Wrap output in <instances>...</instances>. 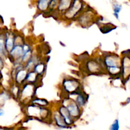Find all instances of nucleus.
I'll return each mask as SVG.
<instances>
[{"mask_svg":"<svg viewBox=\"0 0 130 130\" xmlns=\"http://www.w3.org/2000/svg\"><path fill=\"white\" fill-rule=\"evenodd\" d=\"M62 88L65 93L69 95L82 91V85L79 80L72 77H66L62 83Z\"/></svg>","mask_w":130,"mask_h":130,"instance_id":"2","label":"nucleus"},{"mask_svg":"<svg viewBox=\"0 0 130 130\" xmlns=\"http://www.w3.org/2000/svg\"><path fill=\"white\" fill-rule=\"evenodd\" d=\"M5 66V63H4V60L2 58L0 57V71L3 69V68Z\"/></svg>","mask_w":130,"mask_h":130,"instance_id":"25","label":"nucleus"},{"mask_svg":"<svg viewBox=\"0 0 130 130\" xmlns=\"http://www.w3.org/2000/svg\"><path fill=\"white\" fill-rule=\"evenodd\" d=\"M62 105L66 107L71 116L74 121L79 119L81 115L82 110L76 103L69 98H66L62 102Z\"/></svg>","mask_w":130,"mask_h":130,"instance_id":"4","label":"nucleus"},{"mask_svg":"<svg viewBox=\"0 0 130 130\" xmlns=\"http://www.w3.org/2000/svg\"><path fill=\"white\" fill-rule=\"evenodd\" d=\"M31 104L42 107H47L50 105V103L46 100L43 99H38V98L33 99L31 101Z\"/></svg>","mask_w":130,"mask_h":130,"instance_id":"21","label":"nucleus"},{"mask_svg":"<svg viewBox=\"0 0 130 130\" xmlns=\"http://www.w3.org/2000/svg\"><path fill=\"white\" fill-rule=\"evenodd\" d=\"M52 118H53V121L55 123L56 126L57 127H58L60 128H62V129L68 128V126L66 125L63 118L61 117V116L60 115L58 111H56L53 113V116H52Z\"/></svg>","mask_w":130,"mask_h":130,"instance_id":"15","label":"nucleus"},{"mask_svg":"<svg viewBox=\"0 0 130 130\" xmlns=\"http://www.w3.org/2000/svg\"><path fill=\"white\" fill-rule=\"evenodd\" d=\"M39 62V59L38 57V56L34 55H33L32 56L31 58H30L26 63L24 64V69H25V70H27L28 72H29V71H32L33 70V69H34V67L35 66V65L36 64V63H38Z\"/></svg>","mask_w":130,"mask_h":130,"instance_id":"16","label":"nucleus"},{"mask_svg":"<svg viewBox=\"0 0 130 130\" xmlns=\"http://www.w3.org/2000/svg\"><path fill=\"white\" fill-rule=\"evenodd\" d=\"M8 55L5 43V34H0V57L3 59Z\"/></svg>","mask_w":130,"mask_h":130,"instance_id":"19","label":"nucleus"},{"mask_svg":"<svg viewBox=\"0 0 130 130\" xmlns=\"http://www.w3.org/2000/svg\"><path fill=\"white\" fill-rule=\"evenodd\" d=\"M116 27L110 23H107L105 24H101L100 27V30L103 34H107L110 32L112 31L114 29H116Z\"/></svg>","mask_w":130,"mask_h":130,"instance_id":"20","label":"nucleus"},{"mask_svg":"<svg viewBox=\"0 0 130 130\" xmlns=\"http://www.w3.org/2000/svg\"><path fill=\"white\" fill-rule=\"evenodd\" d=\"M88 6H86L83 12L76 19L79 25L84 27L90 26L95 20V17H96L95 11H93V10H90V8L88 9Z\"/></svg>","mask_w":130,"mask_h":130,"instance_id":"3","label":"nucleus"},{"mask_svg":"<svg viewBox=\"0 0 130 130\" xmlns=\"http://www.w3.org/2000/svg\"><path fill=\"white\" fill-rule=\"evenodd\" d=\"M102 62L105 71H106V69L109 68L121 67V58L114 53H107L103 57Z\"/></svg>","mask_w":130,"mask_h":130,"instance_id":"5","label":"nucleus"},{"mask_svg":"<svg viewBox=\"0 0 130 130\" xmlns=\"http://www.w3.org/2000/svg\"><path fill=\"white\" fill-rule=\"evenodd\" d=\"M5 43L6 50L8 53L15 46V34L9 32L5 33Z\"/></svg>","mask_w":130,"mask_h":130,"instance_id":"12","label":"nucleus"},{"mask_svg":"<svg viewBox=\"0 0 130 130\" xmlns=\"http://www.w3.org/2000/svg\"><path fill=\"white\" fill-rule=\"evenodd\" d=\"M84 1H72L71 6L67 11L63 14V17L67 20H76L78 17L86 9L87 5H85Z\"/></svg>","mask_w":130,"mask_h":130,"instance_id":"1","label":"nucleus"},{"mask_svg":"<svg viewBox=\"0 0 130 130\" xmlns=\"http://www.w3.org/2000/svg\"><path fill=\"white\" fill-rule=\"evenodd\" d=\"M57 111L59 113L60 115L61 116V117L63 118L65 123H66V124L67 126H72V124L74 123L75 121L74 120L73 118L71 116V115L69 114V113L68 110L66 109V107H64L62 105H60V106H59V107H58Z\"/></svg>","mask_w":130,"mask_h":130,"instance_id":"9","label":"nucleus"},{"mask_svg":"<svg viewBox=\"0 0 130 130\" xmlns=\"http://www.w3.org/2000/svg\"><path fill=\"white\" fill-rule=\"evenodd\" d=\"M36 85L32 84L25 83L21 88L19 99L21 101H32L34 99L36 92Z\"/></svg>","mask_w":130,"mask_h":130,"instance_id":"6","label":"nucleus"},{"mask_svg":"<svg viewBox=\"0 0 130 130\" xmlns=\"http://www.w3.org/2000/svg\"><path fill=\"white\" fill-rule=\"evenodd\" d=\"M11 93L12 95L15 96V98H18L19 99V96H20V92H21V88L20 86H19L17 85H15V86H13V88L11 89Z\"/></svg>","mask_w":130,"mask_h":130,"instance_id":"23","label":"nucleus"},{"mask_svg":"<svg viewBox=\"0 0 130 130\" xmlns=\"http://www.w3.org/2000/svg\"><path fill=\"white\" fill-rule=\"evenodd\" d=\"M39 76H38L33 71H29L27 74L26 79H25V83L32 84V85H35L38 83L39 80Z\"/></svg>","mask_w":130,"mask_h":130,"instance_id":"18","label":"nucleus"},{"mask_svg":"<svg viewBox=\"0 0 130 130\" xmlns=\"http://www.w3.org/2000/svg\"><path fill=\"white\" fill-rule=\"evenodd\" d=\"M72 2V1H71V0H60V1H58V6H57L56 11L59 14V15H63L71 6Z\"/></svg>","mask_w":130,"mask_h":130,"instance_id":"13","label":"nucleus"},{"mask_svg":"<svg viewBox=\"0 0 130 130\" xmlns=\"http://www.w3.org/2000/svg\"><path fill=\"white\" fill-rule=\"evenodd\" d=\"M50 0H40L36 1V8L38 11L41 13H47L49 8Z\"/></svg>","mask_w":130,"mask_h":130,"instance_id":"17","label":"nucleus"},{"mask_svg":"<svg viewBox=\"0 0 130 130\" xmlns=\"http://www.w3.org/2000/svg\"><path fill=\"white\" fill-rule=\"evenodd\" d=\"M126 104H130V97L128 98V99H126Z\"/></svg>","mask_w":130,"mask_h":130,"instance_id":"27","label":"nucleus"},{"mask_svg":"<svg viewBox=\"0 0 130 130\" xmlns=\"http://www.w3.org/2000/svg\"><path fill=\"white\" fill-rule=\"evenodd\" d=\"M73 95L75 96V99H72V100H73L80 108L82 109L83 107H84L87 103L88 100V95L83 90L80 92L77 93L69 95V96H73Z\"/></svg>","mask_w":130,"mask_h":130,"instance_id":"10","label":"nucleus"},{"mask_svg":"<svg viewBox=\"0 0 130 130\" xmlns=\"http://www.w3.org/2000/svg\"><path fill=\"white\" fill-rule=\"evenodd\" d=\"M23 55V50L22 45H19V44H15L13 48L11 49L8 53V57L11 59H12L14 62H17L19 61L21 57Z\"/></svg>","mask_w":130,"mask_h":130,"instance_id":"11","label":"nucleus"},{"mask_svg":"<svg viewBox=\"0 0 130 130\" xmlns=\"http://www.w3.org/2000/svg\"><path fill=\"white\" fill-rule=\"evenodd\" d=\"M122 8H123L122 5L121 4L118 3H115L112 5L113 15H114V17L118 20H119V13L121 11Z\"/></svg>","mask_w":130,"mask_h":130,"instance_id":"22","label":"nucleus"},{"mask_svg":"<svg viewBox=\"0 0 130 130\" xmlns=\"http://www.w3.org/2000/svg\"><path fill=\"white\" fill-rule=\"evenodd\" d=\"M46 69V63L43 61H39L35 65L32 71L39 77L44 76Z\"/></svg>","mask_w":130,"mask_h":130,"instance_id":"14","label":"nucleus"},{"mask_svg":"<svg viewBox=\"0 0 130 130\" xmlns=\"http://www.w3.org/2000/svg\"><path fill=\"white\" fill-rule=\"evenodd\" d=\"M121 74L123 81H126L130 77V55H123L121 58Z\"/></svg>","mask_w":130,"mask_h":130,"instance_id":"8","label":"nucleus"},{"mask_svg":"<svg viewBox=\"0 0 130 130\" xmlns=\"http://www.w3.org/2000/svg\"><path fill=\"white\" fill-rule=\"evenodd\" d=\"M109 130H120V124H119V119H116L114 121L109 128Z\"/></svg>","mask_w":130,"mask_h":130,"instance_id":"24","label":"nucleus"},{"mask_svg":"<svg viewBox=\"0 0 130 130\" xmlns=\"http://www.w3.org/2000/svg\"><path fill=\"white\" fill-rule=\"evenodd\" d=\"M85 68L86 71L91 74H102L105 71L102 61L100 62L95 59L87 60L85 62Z\"/></svg>","mask_w":130,"mask_h":130,"instance_id":"7","label":"nucleus"},{"mask_svg":"<svg viewBox=\"0 0 130 130\" xmlns=\"http://www.w3.org/2000/svg\"><path fill=\"white\" fill-rule=\"evenodd\" d=\"M5 114V112L3 108H0V117H3Z\"/></svg>","mask_w":130,"mask_h":130,"instance_id":"26","label":"nucleus"}]
</instances>
